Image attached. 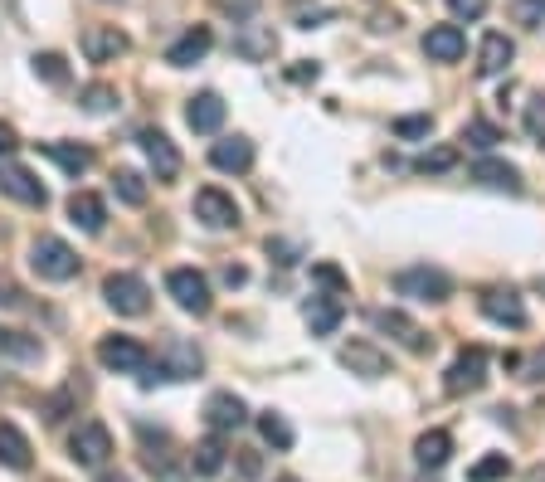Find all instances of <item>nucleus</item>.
<instances>
[{
	"label": "nucleus",
	"mask_w": 545,
	"mask_h": 482,
	"mask_svg": "<svg viewBox=\"0 0 545 482\" xmlns=\"http://www.w3.org/2000/svg\"><path fill=\"white\" fill-rule=\"evenodd\" d=\"M370 327L380 336H390L395 346H404L409 356H429V351H434V336L424 332L409 312H400V307H375V312H370Z\"/></svg>",
	"instance_id": "1"
},
{
	"label": "nucleus",
	"mask_w": 545,
	"mask_h": 482,
	"mask_svg": "<svg viewBox=\"0 0 545 482\" xmlns=\"http://www.w3.org/2000/svg\"><path fill=\"white\" fill-rule=\"evenodd\" d=\"M30 268H35L44 283H69L73 273H78V254H73L59 234H39L35 244H30Z\"/></svg>",
	"instance_id": "2"
},
{
	"label": "nucleus",
	"mask_w": 545,
	"mask_h": 482,
	"mask_svg": "<svg viewBox=\"0 0 545 482\" xmlns=\"http://www.w3.org/2000/svg\"><path fill=\"white\" fill-rule=\"evenodd\" d=\"M395 293L414 297V302H448V297H453V278H448L443 268L414 263V268H400V273H395Z\"/></svg>",
	"instance_id": "3"
},
{
	"label": "nucleus",
	"mask_w": 545,
	"mask_h": 482,
	"mask_svg": "<svg viewBox=\"0 0 545 482\" xmlns=\"http://www.w3.org/2000/svg\"><path fill=\"white\" fill-rule=\"evenodd\" d=\"M166 293L176 297V307L190 312V317H210V307H215L210 278L195 273V268H171V273H166Z\"/></svg>",
	"instance_id": "4"
},
{
	"label": "nucleus",
	"mask_w": 545,
	"mask_h": 482,
	"mask_svg": "<svg viewBox=\"0 0 545 482\" xmlns=\"http://www.w3.org/2000/svg\"><path fill=\"white\" fill-rule=\"evenodd\" d=\"M156 371L166 380H195L205 371V351L195 341H185V336H166L161 351H156Z\"/></svg>",
	"instance_id": "5"
},
{
	"label": "nucleus",
	"mask_w": 545,
	"mask_h": 482,
	"mask_svg": "<svg viewBox=\"0 0 545 482\" xmlns=\"http://www.w3.org/2000/svg\"><path fill=\"white\" fill-rule=\"evenodd\" d=\"M103 297L117 317H146V307H151V288L142 273H112L103 283Z\"/></svg>",
	"instance_id": "6"
},
{
	"label": "nucleus",
	"mask_w": 545,
	"mask_h": 482,
	"mask_svg": "<svg viewBox=\"0 0 545 482\" xmlns=\"http://www.w3.org/2000/svg\"><path fill=\"white\" fill-rule=\"evenodd\" d=\"M69 458L78 463V468H103V463L112 458L108 424H98V419H83V424L73 429V439H69Z\"/></svg>",
	"instance_id": "7"
},
{
	"label": "nucleus",
	"mask_w": 545,
	"mask_h": 482,
	"mask_svg": "<svg viewBox=\"0 0 545 482\" xmlns=\"http://www.w3.org/2000/svg\"><path fill=\"white\" fill-rule=\"evenodd\" d=\"M98 361H103L108 371L137 375V380L151 371V356H146V346H142V341H132V336H103V341H98Z\"/></svg>",
	"instance_id": "8"
},
{
	"label": "nucleus",
	"mask_w": 545,
	"mask_h": 482,
	"mask_svg": "<svg viewBox=\"0 0 545 482\" xmlns=\"http://www.w3.org/2000/svg\"><path fill=\"white\" fill-rule=\"evenodd\" d=\"M336 361L351 375H361V380H385V375H390V356H385L375 341H346V346L336 351Z\"/></svg>",
	"instance_id": "9"
},
{
	"label": "nucleus",
	"mask_w": 545,
	"mask_h": 482,
	"mask_svg": "<svg viewBox=\"0 0 545 482\" xmlns=\"http://www.w3.org/2000/svg\"><path fill=\"white\" fill-rule=\"evenodd\" d=\"M195 220L205 229H239V205H234V195H224L219 186H205L195 190Z\"/></svg>",
	"instance_id": "10"
},
{
	"label": "nucleus",
	"mask_w": 545,
	"mask_h": 482,
	"mask_svg": "<svg viewBox=\"0 0 545 482\" xmlns=\"http://www.w3.org/2000/svg\"><path fill=\"white\" fill-rule=\"evenodd\" d=\"M0 195H10L20 205H35V210L49 205V190L39 186V176L25 171V166H15V161H0Z\"/></svg>",
	"instance_id": "11"
},
{
	"label": "nucleus",
	"mask_w": 545,
	"mask_h": 482,
	"mask_svg": "<svg viewBox=\"0 0 545 482\" xmlns=\"http://www.w3.org/2000/svg\"><path fill=\"white\" fill-rule=\"evenodd\" d=\"M448 395H473V390H482L487 385V351L482 346H468L453 366H448Z\"/></svg>",
	"instance_id": "12"
},
{
	"label": "nucleus",
	"mask_w": 545,
	"mask_h": 482,
	"mask_svg": "<svg viewBox=\"0 0 545 482\" xmlns=\"http://www.w3.org/2000/svg\"><path fill=\"white\" fill-rule=\"evenodd\" d=\"M477 307H482V317L497 322V327H526V302H521L516 288H487V293L477 297Z\"/></svg>",
	"instance_id": "13"
},
{
	"label": "nucleus",
	"mask_w": 545,
	"mask_h": 482,
	"mask_svg": "<svg viewBox=\"0 0 545 482\" xmlns=\"http://www.w3.org/2000/svg\"><path fill=\"white\" fill-rule=\"evenodd\" d=\"M205 424H210L215 434H234V429L249 424V405H244L234 390H215V395L205 400Z\"/></svg>",
	"instance_id": "14"
},
{
	"label": "nucleus",
	"mask_w": 545,
	"mask_h": 482,
	"mask_svg": "<svg viewBox=\"0 0 545 482\" xmlns=\"http://www.w3.org/2000/svg\"><path fill=\"white\" fill-rule=\"evenodd\" d=\"M137 142H142L146 161H151V171H156V181H176V176H181V151H176V142H171L166 132L146 127Z\"/></svg>",
	"instance_id": "15"
},
{
	"label": "nucleus",
	"mask_w": 545,
	"mask_h": 482,
	"mask_svg": "<svg viewBox=\"0 0 545 482\" xmlns=\"http://www.w3.org/2000/svg\"><path fill=\"white\" fill-rule=\"evenodd\" d=\"M132 49V39L122 35L117 25H88L83 30V54H88V64H112V59H122Z\"/></svg>",
	"instance_id": "16"
},
{
	"label": "nucleus",
	"mask_w": 545,
	"mask_h": 482,
	"mask_svg": "<svg viewBox=\"0 0 545 482\" xmlns=\"http://www.w3.org/2000/svg\"><path fill=\"white\" fill-rule=\"evenodd\" d=\"M424 54H429L434 64H458V59L468 54V35H463V25H429V35H424Z\"/></svg>",
	"instance_id": "17"
},
{
	"label": "nucleus",
	"mask_w": 545,
	"mask_h": 482,
	"mask_svg": "<svg viewBox=\"0 0 545 482\" xmlns=\"http://www.w3.org/2000/svg\"><path fill=\"white\" fill-rule=\"evenodd\" d=\"M302 317H307L312 336H331L336 327H341V317H346V302H341L336 293H312L307 302H302Z\"/></svg>",
	"instance_id": "18"
},
{
	"label": "nucleus",
	"mask_w": 545,
	"mask_h": 482,
	"mask_svg": "<svg viewBox=\"0 0 545 482\" xmlns=\"http://www.w3.org/2000/svg\"><path fill=\"white\" fill-rule=\"evenodd\" d=\"M210 49H215L210 25H190V30H185V35L176 39L171 49H166V64H171V69H190V64H200Z\"/></svg>",
	"instance_id": "19"
},
{
	"label": "nucleus",
	"mask_w": 545,
	"mask_h": 482,
	"mask_svg": "<svg viewBox=\"0 0 545 482\" xmlns=\"http://www.w3.org/2000/svg\"><path fill=\"white\" fill-rule=\"evenodd\" d=\"M473 176L477 186H487V190H507V195H521V171L511 166V161H497V156H482V161H473Z\"/></svg>",
	"instance_id": "20"
},
{
	"label": "nucleus",
	"mask_w": 545,
	"mask_h": 482,
	"mask_svg": "<svg viewBox=\"0 0 545 482\" xmlns=\"http://www.w3.org/2000/svg\"><path fill=\"white\" fill-rule=\"evenodd\" d=\"M210 166L215 171H229V176H244L254 166V142L249 137H224L210 147Z\"/></svg>",
	"instance_id": "21"
},
{
	"label": "nucleus",
	"mask_w": 545,
	"mask_h": 482,
	"mask_svg": "<svg viewBox=\"0 0 545 482\" xmlns=\"http://www.w3.org/2000/svg\"><path fill=\"white\" fill-rule=\"evenodd\" d=\"M185 122H190V132L215 137L219 127H224V98H219V93H195L190 108H185Z\"/></svg>",
	"instance_id": "22"
},
{
	"label": "nucleus",
	"mask_w": 545,
	"mask_h": 482,
	"mask_svg": "<svg viewBox=\"0 0 545 482\" xmlns=\"http://www.w3.org/2000/svg\"><path fill=\"white\" fill-rule=\"evenodd\" d=\"M234 54L249 59V64L273 59V54H278V35H273V25H244V30L234 35Z\"/></svg>",
	"instance_id": "23"
},
{
	"label": "nucleus",
	"mask_w": 545,
	"mask_h": 482,
	"mask_svg": "<svg viewBox=\"0 0 545 482\" xmlns=\"http://www.w3.org/2000/svg\"><path fill=\"white\" fill-rule=\"evenodd\" d=\"M516 59V44H511L502 30H492V35L482 39V49H477V74L482 78H497L507 74V64Z\"/></svg>",
	"instance_id": "24"
},
{
	"label": "nucleus",
	"mask_w": 545,
	"mask_h": 482,
	"mask_svg": "<svg viewBox=\"0 0 545 482\" xmlns=\"http://www.w3.org/2000/svg\"><path fill=\"white\" fill-rule=\"evenodd\" d=\"M69 220L83 229V234H103V224H108V205L93 195V190H73L69 195Z\"/></svg>",
	"instance_id": "25"
},
{
	"label": "nucleus",
	"mask_w": 545,
	"mask_h": 482,
	"mask_svg": "<svg viewBox=\"0 0 545 482\" xmlns=\"http://www.w3.org/2000/svg\"><path fill=\"white\" fill-rule=\"evenodd\" d=\"M30 463H35L30 439H25L15 424H0V468H10V473H30Z\"/></svg>",
	"instance_id": "26"
},
{
	"label": "nucleus",
	"mask_w": 545,
	"mask_h": 482,
	"mask_svg": "<svg viewBox=\"0 0 545 482\" xmlns=\"http://www.w3.org/2000/svg\"><path fill=\"white\" fill-rule=\"evenodd\" d=\"M448 458H453V434H448V429L419 434V444H414V463H419V468H443Z\"/></svg>",
	"instance_id": "27"
},
{
	"label": "nucleus",
	"mask_w": 545,
	"mask_h": 482,
	"mask_svg": "<svg viewBox=\"0 0 545 482\" xmlns=\"http://www.w3.org/2000/svg\"><path fill=\"white\" fill-rule=\"evenodd\" d=\"M39 356H44L39 336L15 332V327H0V361H39Z\"/></svg>",
	"instance_id": "28"
},
{
	"label": "nucleus",
	"mask_w": 545,
	"mask_h": 482,
	"mask_svg": "<svg viewBox=\"0 0 545 482\" xmlns=\"http://www.w3.org/2000/svg\"><path fill=\"white\" fill-rule=\"evenodd\" d=\"M44 156H49V161H59L69 176H83V171L93 166V151L78 147V142H44Z\"/></svg>",
	"instance_id": "29"
},
{
	"label": "nucleus",
	"mask_w": 545,
	"mask_h": 482,
	"mask_svg": "<svg viewBox=\"0 0 545 482\" xmlns=\"http://www.w3.org/2000/svg\"><path fill=\"white\" fill-rule=\"evenodd\" d=\"M258 434H263V444L278 448V453H288L297 444V434H292V424L278 414V409H268V414H258Z\"/></svg>",
	"instance_id": "30"
},
{
	"label": "nucleus",
	"mask_w": 545,
	"mask_h": 482,
	"mask_svg": "<svg viewBox=\"0 0 545 482\" xmlns=\"http://www.w3.org/2000/svg\"><path fill=\"white\" fill-rule=\"evenodd\" d=\"M190 468H195L200 478H215L219 468H224V444H219V434H210V439H200V444L190 448Z\"/></svg>",
	"instance_id": "31"
},
{
	"label": "nucleus",
	"mask_w": 545,
	"mask_h": 482,
	"mask_svg": "<svg viewBox=\"0 0 545 482\" xmlns=\"http://www.w3.org/2000/svg\"><path fill=\"white\" fill-rule=\"evenodd\" d=\"M78 108L93 112V117H103V112L117 108V88H112V83H88V88L78 93Z\"/></svg>",
	"instance_id": "32"
},
{
	"label": "nucleus",
	"mask_w": 545,
	"mask_h": 482,
	"mask_svg": "<svg viewBox=\"0 0 545 482\" xmlns=\"http://www.w3.org/2000/svg\"><path fill=\"white\" fill-rule=\"evenodd\" d=\"M463 142L477 151H492L502 142V127L497 122H487V117H468V127H463Z\"/></svg>",
	"instance_id": "33"
},
{
	"label": "nucleus",
	"mask_w": 545,
	"mask_h": 482,
	"mask_svg": "<svg viewBox=\"0 0 545 482\" xmlns=\"http://www.w3.org/2000/svg\"><path fill=\"white\" fill-rule=\"evenodd\" d=\"M112 190H117V200L122 205H146V181L137 176V171H112Z\"/></svg>",
	"instance_id": "34"
},
{
	"label": "nucleus",
	"mask_w": 545,
	"mask_h": 482,
	"mask_svg": "<svg viewBox=\"0 0 545 482\" xmlns=\"http://www.w3.org/2000/svg\"><path fill=\"white\" fill-rule=\"evenodd\" d=\"M30 64H35V74L44 78L49 88H64V83H69V64H64V54H35Z\"/></svg>",
	"instance_id": "35"
},
{
	"label": "nucleus",
	"mask_w": 545,
	"mask_h": 482,
	"mask_svg": "<svg viewBox=\"0 0 545 482\" xmlns=\"http://www.w3.org/2000/svg\"><path fill=\"white\" fill-rule=\"evenodd\" d=\"M511 473V458L507 453H487V458H477L473 473H468V482H497Z\"/></svg>",
	"instance_id": "36"
},
{
	"label": "nucleus",
	"mask_w": 545,
	"mask_h": 482,
	"mask_svg": "<svg viewBox=\"0 0 545 482\" xmlns=\"http://www.w3.org/2000/svg\"><path fill=\"white\" fill-rule=\"evenodd\" d=\"M511 20L526 25V30H541L545 25V0H516V5H511Z\"/></svg>",
	"instance_id": "37"
},
{
	"label": "nucleus",
	"mask_w": 545,
	"mask_h": 482,
	"mask_svg": "<svg viewBox=\"0 0 545 482\" xmlns=\"http://www.w3.org/2000/svg\"><path fill=\"white\" fill-rule=\"evenodd\" d=\"M453 161H458V151L438 147V151H429V156H419V161H414V171H424V176H429V171H448Z\"/></svg>",
	"instance_id": "38"
},
{
	"label": "nucleus",
	"mask_w": 545,
	"mask_h": 482,
	"mask_svg": "<svg viewBox=\"0 0 545 482\" xmlns=\"http://www.w3.org/2000/svg\"><path fill=\"white\" fill-rule=\"evenodd\" d=\"M429 127H434V117H400V122H395V137L419 142V137H429Z\"/></svg>",
	"instance_id": "39"
},
{
	"label": "nucleus",
	"mask_w": 545,
	"mask_h": 482,
	"mask_svg": "<svg viewBox=\"0 0 545 482\" xmlns=\"http://www.w3.org/2000/svg\"><path fill=\"white\" fill-rule=\"evenodd\" d=\"M516 371L526 375L531 385H541V380H545V346H541V351H531V356H526V361H521Z\"/></svg>",
	"instance_id": "40"
},
{
	"label": "nucleus",
	"mask_w": 545,
	"mask_h": 482,
	"mask_svg": "<svg viewBox=\"0 0 545 482\" xmlns=\"http://www.w3.org/2000/svg\"><path fill=\"white\" fill-rule=\"evenodd\" d=\"M526 132H531L536 142H545V98H536V103L526 108Z\"/></svg>",
	"instance_id": "41"
},
{
	"label": "nucleus",
	"mask_w": 545,
	"mask_h": 482,
	"mask_svg": "<svg viewBox=\"0 0 545 482\" xmlns=\"http://www.w3.org/2000/svg\"><path fill=\"white\" fill-rule=\"evenodd\" d=\"M448 10H453L458 20H482V15H487V0H448Z\"/></svg>",
	"instance_id": "42"
},
{
	"label": "nucleus",
	"mask_w": 545,
	"mask_h": 482,
	"mask_svg": "<svg viewBox=\"0 0 545 482\" xmlns=\"http://www.w3.org/2000/svg\"><path fill=\"white\" fill-rule=\"evenodd\" d=\"M268 254H278V263H297V259H302V249L288 244V239H268Z\"/></svg>",
	"instance_id": "43"
},
{
	"label": "nucleus",
	"mask_w": 545,
	"mask_h": 482,
	"mask_svg": "<svg viewBox=\"0 0 545 482\" xmlns=\"http://www.w3.org/2000/svg\"><path fill=\"white\" fill-rule=\"evenodd\" d=\"M312 273H317V278H322V283H327V288H336V293H341V288H346V278H341V268H336V263H317V268H312Z\"/></svg>",
	"instance_id": "44"
},
{
	"label": "nucleus",
	"mask_w": 545,
	"mask_h": 482,
	"mask_svg": "<svg viewBox=\"0 0 545 482\" xmlns=\"http://www.w3.org/2000/svg\"><path fill=\"white\" fill-rule=\"evenodd\" d=\"M20 151V132L10 122H0V156H15Z\"/></svg>",
	"instance_id": "45"
},
{
	"label": "nucleus",
	"mask_w": 545,
	"mask_h": 482,
	"mask_svg": "<svg viewBox=\"0 0 545 482\" xmlns=\"http://www.w3.org/2000/svg\"><path fill=\"white\" fill-rule=\"evenodd\" d=\"M317 20H331V10H322V5H312V10H297V25H302V30H317Z\"/></svg>",
	"instance_id": "46"
},
{
	"label": "nucleus",
	"mask_w": 545,
	"mask_h": 482,
	"mask_svg": "<svg viewBox=\"0 0 545 482\" xmlns=\"http://www.w3.org/2000/svg\"><path fill=\"white\" fill-rule=\"evenodd\" d=\"M0 307H25V293L15 283H0Z\"/></svg>",
	"instance_id": "47"
},
{
	"label": "nucleus",
	"mask_w": 545,
	"mask_h": 482,
	"mask_svg": "<svg viewBox=\"0 0 545 482\" xmlns=\"http://www.w3.org/2000/svg\"><path fill=\"white\" fill-rule=\"evenodd\" d=\"M317 74H322L317 64H297V69H292V83H317Z\"/></svg>",
	"instance_id": "48"
},
{
	"label": "nucleus",
	"mask_w": 545,
	"mask_h": 482,
	"mask_svg": "<svg viewBox=\"0 0 545 482\" xmlns=\"http://www.w3.org/2000/svg\"><path fill=\"white\" fill-rule=\"evenodd\" d=\"M244 278H249V273H244V268H239V263H229V268H224V283H229V288H239V283H244Z\"/></svg>",
	"instance_id": "49"
},
{
	"label": "nucleus",
	"mask_w": 545,
	"mask_h": 482,
	"mask_svg": "<svg viewBox=\"0 0 545 482\" xmlns=\"http://www.w3.org/2000/svg\"><path fill=\"white\" fill-rule=\"evenodd\" d=\"M239 468H244V478H258V453H244Z\"/></svg>",
	"instance_id": "50"
},
{
	"label": "nucleus",
	"mask_w": 545,
	"mask_h": 482,
	"mask_svg": "<svg viewBox=\"0 0 545 482\" xmlns=\"http://www.w3.org/2000/svg\"><path fill=\"white\" fill-rule=\"evenodd\" d=\"M103 482H127V478H103Z\"/></svg>",
	"instance_id": "51"
},
{
	"label": "nucleus",
	"mask_w": 545,
	"mask_h": 482,
	"mask_svg": "<svg viewBox=\"0 0 545 482\" xmlns=\"http://www.w3.org/2000/svg\"><path fill=\"white\" fill-rule=\"evenodd\" d=\"M278 482H297V478H278Z\"/></svg>",
	"instance_id": "52"
}]
</instances>
